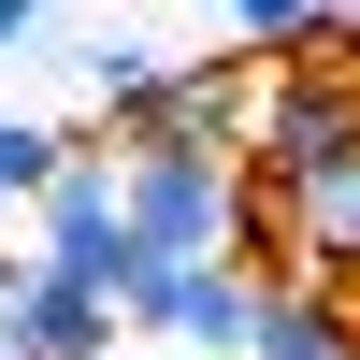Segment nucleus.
Instances as JSON below:
<instances>
[{"label":"nucleus","mask_w":360,"mask_h":360,"mask_svg":"<svg viewBox=\"0 0 360 360\" xmlns=\"http://www.w3.org/2000/svg\"><path fill=\"white\" fill-rule=\"evenodd\" d=\"M58 159H72V130H44V115H0V217H29V202L58 188Z\"/></svg>","instance_id":"9d476101"},{"label":"nucleus","mask_w":360,"mask_h":360,"mask_svg":"<svg viewBox=\"0 0 360 360\" xmlns=\"http://www.w3.org/2000/svg\"><path fill=\"white\" fill-rule=\"evenodd\" d=\"M0 360H29V346H15V332H0Z\"/></svg>","instance_id":"4468645a"},{"label":"nucleus","mask_w":360,"mask_h":360,"mask_svg":"<svg viewBox=\"0 0 360 360\" xmlns=\"http://www.w3.org/2000/svg\"><path fill=\"white\" fill-rule=\"evenodd\" d=\"M115 360H188V346H115Z\"/></svg>","instance_id":"ddd939ff"},{"label":"nucleus","mask_w":360,"mask_h":360,"mask_svg":"<svg viewBox=\"0 0 360 360\" xmlns=\"http://www.w3.org/2000/svg\"><path fill=\"white\" fill-rule=\"evenodd\" d=\"M115 202H130V245H144V259H245V245H259V188H245V159L144 144V159H115Z\"/></svg>","instance_id":"f257e3e1"},{"label":"nucleus","mask_w":360,"mask_h":360,"mask_svg":"<svg viewBox=\"0 0 360 360\" xmlns=\"http://www.w3.org/2000/svg\"><path fill=\"white\" fill-rule=\"evenodd\" d=\"M259 130V58H173L159 101L115 115V159H144V144H188V159H245Z\"/></svg>","instance_id":"20e7f679"},{"label":"nucleus","mask_w":360,"mask_h":360,"mask_svg":"<svg viewBox=\"0 0 360 360\" xmlns=\"http://www.w3.org/2000/svg\"><path fill=\"white\" fill-rule=\"evenodd\" d=\"M360 159V58H274L245 130V188H303V173Z\"/></svg>","instance_id":"7ed1b4c3"},{"label":"nucleus","mask_w":360,"mask_h":360,"mask_svg":"<svg viewBox=\"0 0 360 360\" xmlns=\"http://www.w3.org/2000/svg\"><path fill=\"white\" fill-rule=\"evenodd\" d=\"M217 15H231V58H259V72L303 58V44H332V0H217Z\"/></svg>","instance_id":"6e6552de"},{"label":"nucleus","mask_w":360,"mask_h":360,"mask_svg":"<svg viewBox=\"0 0 360 360\" xmlns=\"http://www.w3.org/2000/svg\"><path fill=\"white\" fill-rule=\"evenodd\" d=\"M245 360H360V303L317 274H259V346Z\"/></svg>","instance_id":"0eeeda50"},{"label":"nucleus","mask_w":360,"mask_h":360,"mask_svg":"<svg viewBox=\"0 0 360 360\" xmlns=\"http://www.w3.org/2000/svg\"><path fill=\"white\" fill-rule=\"evenodd\" d=\"M332 29H346V44H360V0H332Z\"/></svg>","instance_id":"f8f14e48"},{"label":"nucleus","mask_w":360,"mask_h":360,"mask_svg":"<svg viewBox=\"0 0 360 360\" xmlns=\"http://www.w3.org/2000/svg\"><path fill=\"white\" fill-rule=\"evenodd\" d=\"M0 332H15L29 360H115V346H130V317H115V288L15 259V274H0Z\"/></svg>","instance_id":"423d86ee"},{"label":"nucleus","mask_w":360,"mask_h":360,"mask_svg":"<svg viewBox=\"0 0 360 360\" xmlns=\"http://www.w3.org/2000/svg\"><path fill=\"white\" fill-rule=\"evenodd\" d=\"M72 58H86V86H101V115H144V101H159V72H173L144 29H86Z\"/></svg>","instance_id":"1a4fd4ad"},{"label":"nucleus","mask_w":360,"mask_h":360,"mask_svg":"<svg viewBox=\"0 0 360 360\" xmlns=\"http://www.w3.org/2000/svg\"><path fill=\"white\" fill-rule=\"evenodd\" d=\"M115 317H130V346H188V360H245L259 346V274L245 259H144L115 274Z\"/></svg>","instance_id":"f03ea898"},{"label":"nucleus","mask_w":360,"mask_h":360,"mask_svg":"<svg viewBox=\"0 0 360 360\" xmlns=\"http://www.w3.org/2000/svg\"><path fill=\"white\" fill-rule=\"evenodd\" d=\"M44 15H58V0H0V58H15V44H44Z\"/></svg>","instance_id":"9b49d317"},{"label":"nucleus","mask_w":360,"mask_h":360,"mask_svg":"<svg viewBox=\"0 0 360 360\" xmlns=\"http://www.w3.org/2000/svg\"><path fill=\"white\" fill-rule=\"evenodd\" d=\"M29 259H44V274H86V288H115V274H130V202H115V144H72V159H58V188L29 202Z\"/></svg>","instance_id":"39448f33"},{"label":"nucleus","mask_w":360,"mask_h":360,"mask_svg":"<svg viewBox=\"0 0 360 360\" xmlns=\"http://www.w3.org/2000/svg\"><path fill=\"white\" fill-rule=\"evenodd\" d=\"M0 274H15V259H0Z\"/></svg>","instance_id":"2eb2a0df"}]
</instances>
